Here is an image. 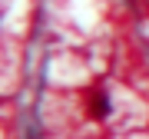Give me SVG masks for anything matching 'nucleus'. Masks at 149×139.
Wrapping results in <instances>:
<instances>
[{
    "instance_id": "f257e3e1",
    "label": "nucleus",
    "mask_w": 149,
    "mask_h": 139,
    "mask_svg": "<svg viewBox=\"0 0 149 139\" xmlns=\"http://www.w3.org/2000/svg\"><path fill=\"white\" fill-rule=\"evenodd\" d=\"M90 109H93V116H96V119H103V116H109V103L103 99V96H96Z\"/></svg>"
}]
</instances>
